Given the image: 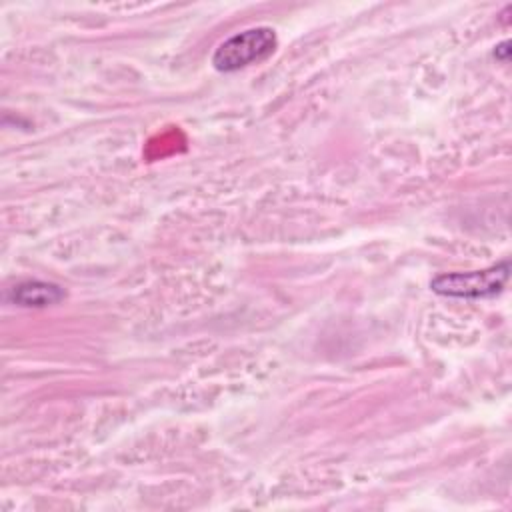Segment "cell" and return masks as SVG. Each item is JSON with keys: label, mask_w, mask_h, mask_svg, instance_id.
Instances as JSON below:
<instances>
[{"label": "cell", "mask_w": 512, "mask_h": 512, "mask_svg": "<svg viewBox=\"0 0 512 512\" xmlns=\"http://www.w3.org/2000/svg\"><path fill=\"white\" fill-rule=\"evenodd\" d=\"M508 278H510V260L504 258L502 262H496L484 270L438 274L436 278L430 280V290L446 298H462V300L494 298L504 290Z\"/></svg>", "instance_id": "obj_1"}, {"label": "cell", "mask_w": 512, "mask_h": 512, "mask_svg": "<svg viewBox=\"0 0 512 512\" xmlns=\"http://www.w3.org/2000/svg\"><path fill=\"white\" fill-rule=\"evenodd\" d=\"M276 46H278V38L274 28L270 26L246 28L218 44V48L212 54V66L218 72H236L266 60L268 56H272Z\"/></svg>", "instance_id": "obj_2"}, {"label": "cell", "mask_w": 512, "mask_h": 512, "mask_svg": "<svg viewBox=\"0 0 512 512\" xmlns=\"http://www.w3.org/2000/svg\"><path fill=\"white\" fill-rule=\"evenodd\" d=\"M64 298L66 290L62 286L44 280H24L6 292V300L22 308H46L62 302Z\"/></svg>", "instance_id": "obj_3"}, {"label": "cell", "mask_w": 512, "mask_h": 512, "mask_svg": "<svg viewBox=\"0 0 512 512\" xmlns=\"http://www.w3.org/2000/svg\"><path fill=\"white\" fill-rule=\"evenodd\" d=\"M510 42L508 40H504L502 44H498L496 48H494V56L498 58V60H502V62H506L508 60V54H510Z\"/></svg>", "instance_id": "obj_4"}]
</instances>
